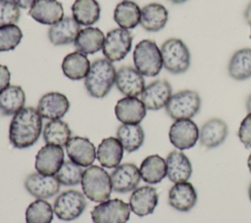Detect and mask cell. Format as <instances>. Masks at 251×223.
I'll use <instances>...</instances> for the list:
<instances>
[{
    "label": "cell",
    "instance_id": "603a6c76",
    "mask_svg": "<svg viewBox=\"0 0 251 223\" xmlns=\"http://www.w3.org/2000/svg\"><path fill=\"white\" fill-rule=\"evenodd\" d=\"M28 15L39 23L52 25L64 18V9L57 0H37Z\"/></svg>",
    "mask_w": 251,
    "mask_h": 223
},
{
    "label": "cell",
    "instance_id": "e575fe53",
    "mask_svg": "<svg viewBox=\"0 0 251 223\" xmlns=\"http://www.w3.org/2000/svg\"><path fill=\"white\" fill-rule=\"evenodd\" d=\"M72 131L67 122L61 119L48 121L43 128V140L48 145L66 146L71 139Z\"/></svg>",
    "mask_w": 251,
    "mask_h": 223
},
{
    "label": "cell",
    "instance_id": "7402d4cb",
    "mask_svg": "<svg viewBox=\"0 0 251 223\" xmlns=\"http://www.w3.org/2000/svg\"><path fill=\"white\" fill-rule=\"evenodd\" d=\"M227 133L226 123L221 118L214 117L207 120L199 129V141L205 148H216L225 142Z\"/></svg>",
    "mask_w": 251,
    "mask_h": 223
},
{
    "label": "cell",
    "instance_id": "bcb514c9",
    "mask_svg": "<svg viewBox=\"0 0 251 223\" xmlns=\"http://www.w3.org/2000/svg\"><path fill=\"white\" fill-rule=\"evenodd\" d=\"M172 3H174V4H181V3H183V2H185L186 0H170Z\"/></svg>",
    "mask_w": 251,
    "mask_h": 223
},
{
    "label": "cell",
    "instance_id": "7c38bea8",
    "mask_svg": "<svg viewBox=\"0 0 251 223\" xmlns=\"http://www.w3.org/2000/svg\"><path fill=\"white\" fill-rule=\"evenodd\" d=\"M110 177L114 192L122 194L133 191L141 179L139 168L130 162L122 163L115 167Z\"/></svg>",
    "mask_w": 251,
    "mask_h": 223
},
{
    "label": "cell",
    "instance_id": "f35d334b",
    "mask_svg": "<svg viewBox=\"0 0 251 223\" xmlns=\"http://www.w3.org/2000/svg\"><path fill=\"white\" fill-rule=\"evenodd\" d=\"M20 16V7L13 0H0V26L16 24Z\"/></svg>",
    "mask_w": 251,
    "mask_h": 223
},
{
    "label": "cell",
    "instance_id": "44dd1931",
    "mask_svg": "<svg viewBox=\"0 0 251 223\" xmlns=\"http://www.w3.org/2000/svg\"><path fill=\"white\" fill-rule=\"evenodd\" d=\"M79 31L80 24L73 17H65L50 25L48 38L53 45L63 46L75 42Z\"/></svg>",
    "mask_w": 251,
    "mask_h": 223
},
{
    "label": "cell",
    "instance_id": "836d02e7",
    "mask_svg": "<svg viewBox=\"0 0 251 223\" xmlns=\"http://www.w3.org/2000/svg\"><path fill=\"white\" fill-rule=\"evenodd\" d=\"M117 138L126 152L132 153L143 145L145 135L142 127L139 124L123 123L118 127Z\"/></svg>",
    "mask_w": 251,
    "mask_h": 223
},
{
    "label": "cell",
    "instance_id": "4dcf8cb0",
    "mask_svg": "<svg viewBox=\"0 0 251 223\" xmlns=\"http://www.w3.org/2000/svg\"><path fill=\"white\" fill-rule=\"evenodd\" d=\"M140 15L141 9L135 2L124 0L116 6L114 20L120 27L132 29L140 23Z\"/></svg>",
    "mask_w": 251,
    "mask_h": 223
},
{
    "label": "cell",
    "instance_id": "cb8c5ba5",
    "mask_svg": "<svg viewBox=\"0 0 251 223\" xmlns=\"http://www.w3.org/2000/svg\"><path fill=\"white\" fill-rule=\"evenodd\" d=\"M167 176L174 183L187 181L192 173V165L189 158L180 150L169 153L166 158Z\"/></svg>",
    "mask_w": 251,
    "mask_h": 223
},
{
    "label": "cell",
    "instance_id": "277c9868",
    "mask_svg": "<svg viewBox=\"0 0 251 223\" xmlns=\"http://www.w3.org/2000/svg\"><path fill=\"white\" fill-rule=\"evenodd\" d=\"M134 67L145 76H156L163 67L161 50L156 42L144 39L138 42L133 51Z\"/></svg>",
    "mask_w": 251,
    "mask_h": 223
},
{
    "label": "cell",
    "instance_id": "ab89813d",
    "mask_svg": "<svg viewBox=\"0 0 251 223\" xmlns=\"http://www.w3.org/2000/svg\"><path fill=\"white\" fill-rule=\"evenodd\" d=\"M237 135L240 142L246 148H251V112H247L246 116L242 119Z\"/></svg>",
    "mask_w": 251,
    "mask_h": 223
},
{
    "label": "cell",
    "instance_id": "ffe728a7",
    "mask_svg": "<svg viewBox=\"0 0 251 223\" xmlns=\"http://www.w3.org/2000/svg\"><path fill=\"white\" fill-rule=\"evenodd\" d=\"M146 108L137 97H124L115 106L117 118L125 124H139L146 115Z\"/></svg>",
    "mask_w": 251,
    "mask_h": 223
},
{
    "label": "cell",
    "instance_id": "8992f818",
    "mask_svg": "<svg viewBox=\"0 0 251 223\" xmlns=\"http://www.w3.org/2000/svg\"><path fill=\"white\" fill-rule=\"evenodd\" d=\"M201 98L196 91L181 90L172 95L165 109L168 115L175 119H191L198 113Z\"/></svg>",
    "mask_w": 251,
    "mask_h": 223
},
{
    "label": "cell",
    "instance_id": "8fae6325",
    "mask_svg": "<svg viewBox=\"0 0 251 223\" xmlns=\"http://www.w3.org/2000/svg\"><path fill=\"white\" fill-rule=\"evenodd\" d=\"M172 95V86L169 81L157 79L145 86L140 100L147 110L158 111L166 107Z\"/></svg>",
    "mask_w": 251,
    "mask_h": 223
},
{
    "label": "cell",
    "instance_id": "d590c367",
    "mask_svg": "<svg viewBox=\"0 0 251 223\" xmlns=\"http://www.w3.org/2000/svg\"><path fill=\"white\" fill-rule=\"evenodd\" d=\"M53 216V206L44 199L33 201L25 210L26 223H51Z\"/></svg>",
    "mask_w": 251,
    "mask_h": 223
},
{
    "label": "cell",
    "instance_id": "c3c4849f",
    "mask_svg": "<svg viewBox=\"0 0 251 223\" xmlns=\"http://www.w3.org/2000/svg\"><path fill=\"white\" fill-rule=\"evenodd\" d=\"M250 38H251V24H250Z\"/></svg>",
    "mask_w": 251,
    "mask_h": 223
},
{
    "label": "cell",
    "instance_id": "d6986e66",
    "mask_svg": "<svg viewBox=\"0 0 251 223\" xmlns=\"http://www.w3.org/2000/svg\"><path fill=\"white\" fill-rule=\"evenodd\" d=\"M169 204L182 212L189 211L197 202V192L194 186L187 181L175 183L168 195Z\"/></svg>",
    "mask_w": 251,
    "mask_h": 223
},
{
    "label": "cell",
    "instance_id": "ac0fdd59",
    "mask_svg": "<svg viewBox=\"0 0 251 223\" xmlns=\"http://www.w3.org/2000/svg\"><path fill=\"white\" fill-rule=\"evenodd\" d=\"M70 102L62 93L49 92L44 94L37 105V111L41 117L53 120L61 119L69 111Z\"/></svg>",
    "mask_w": 251,
    "mask_h": 223
},
{
    "label": "cell",
    "instance_id": "ba28073f",
    "mask_svg": "<svg viewBox=\"0 0 251 223\" xmlns=\"http://www.w3.org/2000/svg\"><path fill=\"white\" fill-rule=\"evenodd\" d=\"M128 203L120 199L99 202L91 210L93 223H126L130 216Z\"/></svg>",
    "mask_w": 251,
    "mask_h": 223
},
{
    "label": "cell",
    "instance_id": "f546056e",
    "mask_svg": "<svg viewBox=\"0 0 251 223\" xmlns=\"http://www.w3.org/2000/svg\"><path fill=\"white\" fill-rule=\"evenodd\" d=\"M25 94L21 86L9 85L0 93V114L14 115L25 108Z\"/></svg>",
    "mask_w": 251,
    "mask_h": 223
},
{
    "label": "cell",
    "instance_id": "1f68e13d",
    "mask_svg": "<svg viewBox=\"0 0 251 223\" xmlns=\"http://www.w3.org/2000/svg\"><path fill=\"white\" fill-rule=\"evenodd\" d=\"M227 71L235 80H245L251 77V48L235 51L229 59Z\"/></svg>",
    "mask_w": 251,
    "mask_h": 223
},
{
    "label": "cell",
    "instance_id": "60d3db41",
    "mask_svg": "<svg viewBox=\"0 0 251 223\" xmlns=\"http://www.w3.org/2000/svg\"><path fill=\"white\" fill-rule=\"evenodd\" d=\"M11 73L7 66L0 65V93L10 85Z\"/></svg>",
    "mask_w": 251,
    "mask_h": 223
},
{
    "label": "cell",
    "instance_id": "5b68a950",
    "mask_svg": "<svg viewBox=\"0 0 251 223\" xmlns=\"http://www.w3.org/2000/svg\"><path fill=\"white\" fill-rule=\"evenodd\" d=\"M163 67L171 73L185 72L190 67V52L178 38H169L161 46Z\"/></svg>",
    "mask_w": 251,
    "mask_h": 223
},
{
    "label": "cell",
    "instance_id": "9c48e42d",
    "mask_svg": "<svg viewBox=\"0 0 251 223\" xmlns=\"http://www.w3.org/2000/svg\"><path fill=\"white\" fill-rule=\"evenodd\" d=\"M132 34L128 29L118 27L110 30L104 40L103 54L110 62L123 60L130 51Z\"/></svg>",
    "mask_w": 251,
    "mask_h": 223
},
{
    "label": "cell",
    "instance_id": "4fadbf2b",
    "mask_svg": "<svg viewBox=\"0 0 251 223\" xmlns=\"http://www.w3.org/2000/svg\"><path fill=\"white\" fill-rule=\"evenodd\" d=\"M159 195L156 188L145 185L135 188L129 197L130 210L137 216H146L155 210L158 204Z\"/></svg>",
    "mask_w": 251,
    "mask_h": 223
},
{
    "label": "cell",
    "instance_id": "74e56055",
    "mask_svg": "<svg viewBox=\"0 0 251 223\" xmlns=\"http://www.w3.org/2000/svg\"><path fill=\"white\" fill-rule=\"evenodd\" d=\"M23 32L17 24L0 26V52L14 50L22 41Z\"/></svg>",
    "mask_w": 251,
    "mask_h": 223
},
{
    "label": "cell",
    "instance_id": "7a4b0ae2",
    "mask_svg": "<svg viewBox=\"0 0 251 223\" xmlns=\"http://www.w3.org/2000/svg\"><path fill=\"white\" fill-rule=\"evenodd\" d=\"M116 74L117 71L112 62L106 58L95 60L84 78L87 93L93 98H104L115 84Z\"/></svg>",
    "mask_w": 251,
    "mask_h": 223
},
{
    "label": "cell",
    "instance_id": "30bf717a",
    "mask_svg": "<svg viewBox=\"0 0 251 223\" xmlns=\"http://www.w3.org/2000/svg\"><path fill=\"white\" fill-rule=\"evenodd\" d=\"M169 139L180 151L190 149L199 140V128L191 119L175 120L169 130Z\"/></svg>",
    "mask_w": 251,
    "mask_h": 223
},
{
    "label": "cell",
    "instance_id": "d6a6232c",
    "mask_svg": "<svg viewBox=\"0 0 251 223\" xmlns=\"http://www.w3.org/2000/svg\"><path fill=\"white\" fill-rule=\"evenodd\" d=\"M100 5L96 0H75L72 6L73 18L81 25H91L100 19Z\"/></svg>",
    "mask_w": 251,
    "mask_h": 223
},
{
    "label": "cell",
    "instance_id": "4316f807",
    "mask_svg": "<svg viewBox=\"0 0 251 223\" xmlns=\"http://www.w3.org/2000/svg\"><path fill=\"white\" fill-rule=\"evenodd\" d=\"M104 40L105 36L101 29L88 26L80 29L75 40V47L76 51L85 55L94 54L103 48Z\"/></svg>",
    "mask_w": 251,
    "mask_h": 223
},
{
    "label": "cell",
    "instance_id": "484cf974",
    "mask_svg": "<svg viewBox=\"0 0 251 223\" xmlns=\"http://www.w3.org/2000/svg\"><path fill=\"white\" fill-rule=\"evenodd\" d=\"M169 19L168 10L159 3H150L141 9L140 24L151 32H156L165 27Z\"/></svg>",
    "mask_w": 251,
    "mask_h": 223
},
{
    "label": "cell",
    "instance_id": "52a82bcc",
    "mask_svg": "<svg viewBox=\"0 0 251 223\" xmlns=\"http://www.w3.org/2000/svg\"><path fill=\"white\" fill-rule=\"evenodd\" d=\"M86 205V197L83 193L77 190H67L56 198L53 209L60 220L72 221L82 214Z\"/></svg>",
    "mask_w": 251,
    "mask_h": 223
},
{
    "label": "cell",
    "instance_id": "7bdbcfd3",
    "mask_svg": "<svg viewBox=\"0 0 251 223\" xmlns=\"http://www.w3.org/2000/svg\"><path fill=\"white\" fill-rule=\"evenodd\" d=\"M244 18H245V21L247 22V23L251 24V2L247 5V7L245 9Z\"/></svg>",
    "mask_w": 251,
    "mask_h": 223
},
{
    "label": "cell",
    "instance_id": "3957f363",
    "mask_svg": "<svg viewBox=\"0 0 251 223\" xmlns=\"http://www.w3.org/2000/svg\"><path fill=\"white\" fill-rule=\"evenodd\" d=\"M80 184L85 197L95 202L109 200L113 191L110 174L98 165H90L83 170Z\"/></svg>",
    "mask_w": 251,
    "mask_h": 223
},
{
    "label": "cell",
    "instance_id": "f1b7e54d",
    "mask_svg": "<svg viewBox=\"0 0 251 223\" xmlns=\"http://www.w3.org/2000/svg\"><path fill=\"white\" fill-rule=\"evenodd\" d=\"M139 172L141 179L147 184H158L167 176L166 159L159 155L146 156L140 166Z\"/></svg>",
    "mask_w": 251,
    "mask_h": 223
},
{
    "label": "cell",
    "instance_id": "9a60e30c",
    "mask_svg": "<svg viewBox=\"0 0 251 223\" xmlns=\"http://www.w3.org/2000/svg\"><path fill=\"white\" fill-rule=\"evenodd\" d=\"M115 84L118 90L126 97H137L145 88L143 75L135 67L129 66L118 69Z\"/></svg>",
    "mask_w": 251,
    "mask_h": 223
},
{
    "label": "cell",
    "instance_id": "2e32d148",
    "mask_svg": "<svg viewBox=\"0 0 251 223\" xmlns=\"http://www.w3.org/2000/svg\"><path fill=\"white\" fill-rule=\"evenodd\" d=\"M60 182L55 175H44L39 172L29 174L25 180V190L37 199H48L60 190Z\"/></svg>",
    "mask_w": 251,
    "mask_h": 223
},
{
    "label": "cell",
    "instance_id": "7dc6e473",
    "mask_svg": "<svg viewBox=\"0 0 251 223\" xmlns=\"http://www.w3.org/2000/svg\"><path fill=\"white\" fill-rule=\"evenodd\" d=\"M248 196H249V199H250V201H251V182H250V185L248 187Z\"/></svg>",
    "mask_w": 251,
    "mask_h": 223
},
{
    "label": "cell",
    "instance_id": "b9f144b4",
    "mask_svg": "<svg viewBox=\"0 0 251 223\" xmlns=\"http://www.w3.org/2000/svg\"><path fill=\"white\" fill-rule=\"evenodd\" d=\"M20 8L23 9H30L32 5L37 1V0H13Z\"/></svg>",
    "mask_w": 251,
    "mask_h": 223
},
{
    "label": "cell",
    "instance_id": "83f0119b",
    "mask_svg": "<svg viewBox=\"0 0 251 223\" xmlns=\"http://www.w3.org/2000/svg\"><path fill=\"white\" fill-rule=\"evenodd\" d=\"M90 62L85 54L75 51L68 54L62 62V70L64 74L72 80H80L85 78L89 69Z\"/></svg>",
    "mask_w": 251,
    "mask_h": 223
},
{
    "label": "cell",
    "instance_id": "5bb4252c",
    "mask_svg": "<svg viewBox=\"0 0 251 223\" xmlns=\"http://www.w3.org/2000/svg\"><path fill=\"white\" fill-rule=\"evenodd\" d=\"M65 147L70 160L80 165L81 167H88L92 165L96 158L95 146L86 137H71Z\"/></svg>",
    "mask_w": 251,
    "mask_h": 223
},
{
    "label": "cell",
    "instance_id": "e0dca14e",
    "mask_svg": "<svg viewBox=\"0 0 251 223\" xmlns=\"http://www.w3.org/2000/svg\"><path fill=\"white\" fill-rule=\"evenodd\" d=\"M64 162V150L60 146H43L35 156L34 166L37 172L44 175H55Z\"/></svg>",
    "mask_w": 251,
    "mask_h": 223
},
{
    "label": "cell",
    "instance_id": "8d00e7d4",
    "mask_svg": "<svg viewBox=\"0 0 251 223\" xmlns=\"http://www.w3.org/2000/svg\"><path fill=\"white\" fill-rule=\"evenodd\" d=\"M82 174L83 170L80 165L72 160H64L55 176L64 186H75L81 182Z\"/></svg>",
    "mask_w": 251,
    "mask_h": 223
},
{
    "label": "cell",
    "instance_id": "f6af8a7d",
    "mask_svg": "<svg viewBox=\"0 0 251 223\" xmlns=\"http://www.w3.org/2000/svg\"><path fill=\"white\" fill-rule=\"evenodd\" d=\"M247 165H248L249 171L251 172V154H250V155H249V156H248V159H247Z\"/></svg>",
    "mask_w": 251,
    "mask_h": 223
},
{
    "label": "cell",
    "instance_id": "d4e9b609",
    "mask_svg": "<svg viewBox=\"0 0 251 223\" xmlns=\"http://www.w3.org/2000/svg\"><path fill=\"white\" fill-rule=\"evenodd\" d=\"M124 147L117 137L104 138L96 150L99 163L106 168H115L120 165L124 157Z\"/></svg>",
    "mask_w": 251,
    "mask_h": 223
},
{
    "label": "cell",
    "instance_id": "ee69618b",
    "mask_svg": "<svg viewBox=\"0 0 251 223\" xmlns=\"http://www.w3.org/2000/svg\"><path fill=\"white\" fill-rule=\"evenodd\" d=\"M246 110H247V112H251V95H249V97L247 98Z\"/></svg>",
    "mask_w": 251,
    "mask_h": 223
},
{
    "label": "cell",
    "instance_id": "6da1fadb",
    "mask_svg": "<svg viewBox=\"0 0 251 223\" xmlns=\"http://www.w3.org/2000/svg\"><path fill=\"white\" fill-rule=\"evenodd\" d=\"M42 132V117L33 107L23 108L14 114L9 127V140L13 147L25 149L34 145Z\"/></svg>",
    "mask_w": 251,
    "mask_h": 223
}]
</instances>
